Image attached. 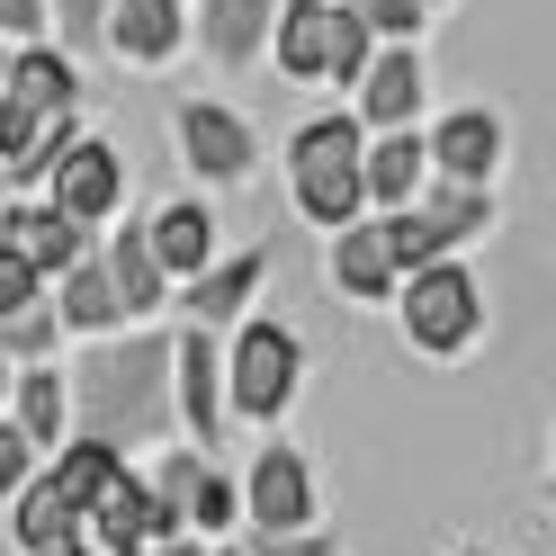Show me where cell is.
I'll return each instance as SVG.
<instances>
[{"mask_svg": "<svg viewBox=\"0 0 556 556\" xmlns=\"http://www.w3.org/2000/svg\"><path fill=\"white\" fill-rule=\"evenodd\" d=\"M81 440L99 448H144L170 422V341L162 332H126V341H90V359L63 377Z\"/></svg>", "mask_w": 556, "mask_h": 556, "instance_id": "obj_1", "label": "cell"}, {"mask_svg": "<svg viewBox=\"0 0 556 556\" xmlns=\"http://www.w3.org/2000/svg\"><path fill=\"white\" fill-rule=\"evenodd\" d=\"M288 180H296V216L305 225H359V117H305L288 135Z\"/></svg>", "mask_w": 556, "mask_h": 556, "instance_id": "obj_2", "label": "cell"}, {"mask_svg": "<svg viewBox=\"0 0 556 556\" xmlns=\"http://www.w3.org/2000/svg\"><path fill=\"white\" fill-rule=\"evenodd\" d=\"M296 377H305L296 332H288V324H252V315H242V341H233V359H225V404H233V413H252V422H278V413L296 404Z\"/></svg>", "mask_w": 556, "mask_h": 556, "instance_id": "obj_3", "label": "cell"}, {"mask_svg": "<svg viewBox=\"0 0 556 556\" xmlns=\"http://www.w3.org/2000/svg\"><path fill=\"white\" fill-rule=\"evenodd\" d=\"M476 324H484V288H476L458 261H431V269L404 278V332H413V351L458 359L467 341H476Z\"/></svg>", "mask_w": 556, "mask_h": 556, "instance_id": "obj_4", "label": "cell"}, {"mask_svg": "<svg viewBox=\"0 0 556 556\" xmlns=\"http://www.w3.org/2000/svg\"><path fill=\"white\" fill-rule=\"evenodd\" d=\"M170 135H180V162L198 180H216V189H242L252 162H261V135L242 126L225 99H180V109H170Z\"/></svg>", "mask_w": 556, "mask_h": 556, "instance_id": "obj_5", "label": "cell"}, {"mask_svg": "<svg viewBox=\"0 0 556 556\" xmlns=\"http://www.w3.org/2000/svg\"><path fill=\"white\" fill-rule=\"evenodd\" d=\"M46 189H54V198H46L54 216L99 225V216H117V206H126V153H117V144H99V135H81V144L46 170Z\"/></svg>", "mask_w": 556, "mask_h": 556, "instance_id": "obj_6", "label": "cell"}, {"mask_svg": "<svg viewBox=\"0 0 556 556\" xmlns=\"http://www.w3.org/2000/svg\"><path fill=\"white\" fill-rule=\"evenodd\" d=\"M170 413L198 431V458H206L225 431V359H216V332H198V324L170 341Z\"/></svg>", "mask_w": 556, "mask_h": 556, "instance_id": "obj_7", "label": "cell"}, {"mask_svg": "<svg viewBox=\"0 0 556 556\" xmlns=\"http://www.w3.org/2000/svg\"><path fill=\"white\" fill-rule=\"evenodd\" d=\"M144 494H153V511H162L180 539H189V530H198V539H216L225 520H233V484L206 467L198 448H189V458H162V476L144 484Z\"/></svg>", "mask_w": 556, "mask_h": 556, "instance_id": "obj_8", "label": "cell"}, {"mask_svg": "<svg viewBox=\"0 0 556 556\" xmlns=\"http://www.w3.org/2000/svg\"><path fill=\"white\" fill-rule=\"evenodd\" d=\"M242 511L261 520V530H315V467H305V448H261L252 458V484L233 494Z\"/></svg>", "mask_w": 556, "mask_h": 556, "instance_id": "obj_9", "label": "cell"}, {"mask_svg": "<svg viewBox=\"0 0 556 556\" xmlns=\"http://www.w3.org/2000/svg\"><path fill=\"white\" fill-rule=\"evenodd\" d=\"M90 539H99V556H144V547H162V539H180V530H170V520L153 511V494H144V484H135L126 467L109 476V494H99L90 511Z\"/></svg>", "mask_w": 556, "mask_h": 556, "instance_id": "obj_10", "label": "cell"}, {"mask_svg": "<svg viewBox=\"0 0 556 556\" xmlns=\"http://www.w3.org/2000/svg\"><path fill=\"white\" fill-rule=\"evenodd\" d=\"M0 252L10 261H27V269H73V261H90V225H73V216H54L46 198H27V206H10L0 216Z\"/></svg>", "mask_w": 556, "mask_h": 556, "instance_id": "obj_11", "label": "cell"}, {"mask_svg": "<svg viewBox=\"0 0 556 556\" xmlns=\"http://www.w3.org/2000/svg\"><path fill=\"white\" fill-rule=\"evenodd\" d=\"M413 109H422V46H377L368 73H359V126L404 135Z\"/></svg>", "mask_w": 556, "mask_h": 556, "instance_id": "obj_12", "label": "cell"}, {"mask_svg": "<svg viewBox=\"0 0 556 556\" xmlns=\"http://www.w3.org/2000/svg\"><path fill=\"white\" fill-rule=\"evenodd\" d=\"M180 0H109V18H99V46L117 63H170L180 54Z\"/></svg>", "mask_w": 556, "mask_h": 556, "instance_id": "obj_13", "label": "cell"}, {"mask_svg": "<svg viewBox=\"0 0 556 556\" xmlns=\"http://www.w3.org/2000/svg\"><path fill=\"white\" fill-rule=\"evenodd\" d=\"M422 153L448 170V180L494 189V170H503V117H494V109H458L440 135H422Z\"/></svg>", "mask_w": 556, "mask_h": 556, "instance_id": "obj_14", "label": "cell"}, {"mask_svg": "<svg viewBox=\"0 0 556 556\" xmlns=\"http://www.w3.org/2000/svg\"><path fill=\"white\" fill-rule=\"evenodd\" d=\"M0 99H10L18 117H63V109H81V73H73V54H54V46H18V63L0 73Z\"/></svg>", "mask_w": 556, "mask_h": 556, "instance_id": "obj_15", "label": "cell"}, {"mask_svg": "<svg viewBox=\"0 0 556 556\" xmlns=\"http://www.w3.org/2000/svg\"><path fill=\"white\" fill-rule=\"evenodd\" d=\"M269 278V252H233V261H206L189 278V324L216 332V324H242V305H252V288Z\"/></svg>", "mask_w": 556, "mask_h": 556, "instance_id": "obj_16", "label": "cell"}, {"mask_svg": "<svg viewBox=\"0 0 556 556\" xmlns=\"http://www.w3.org/2000/svg\"><path fill=\"white\" fill-rule=\"evenodd\" d=\"M332 0H288V10L269 18V54L288 81H324V54H332Z\"/></svg>", "mask_w": 556, "mask_h": 556, "instance_id": "obj_17", "label": "cell"}, {"mask_svg": "<svg viewBox=\"0 0 556 556\" xmlns=\"http://www.w3.org/2000/svg\"><path fill=\"white\" fill-rule=\"evenodd\" d=\"M422 170H431V153H422V135H377V144H359V198H377V206H413L422 198Z\"/></svg>", "mask_w": 556, "mask_h": 556, "instance_id": "obj_18", "label": "cell"}, {"mask_svg": "<svg viewBox=\"0 0 556 556\" xmlns=\"http://www.w3.org/2000/svg\"><path fill=\"white\" fill-rule=\"evenodd\" d=\"M269 18H278V0H198V37H206V54H216L225 73H242V63L261 54Z\"/></svg>", "mask_w": 556, "mask_h": 556, "instance_id": "obj_19", "label": "cell"}, {"mask_svg": "<svg viewBox=\"0 0 556 556\" xmlns=\"http://www.w3.org/2000/svg\"><path fill=\"white\" fill-rule=\"evenodd\" d=\"M413 216L431 225V242H440V252H458V242H476L484 225H494V189H467V180H422Z\"/></svg>", "mask_w": 556, "mask_h": 556, "instance_id": "obj_20", "label": "cell"}, {"mask_svg": "<svg viewBox=\"0 0 556 556\" xmlns=\"http://www.w3.org/2000/svg\"><path fill=\"white\" fill-rule=\"evenodd\" d=\"M144 242H153L162 278H170V269H180V278H198L206 261H216V216H206L198 198H180V206H162V216L144 225Z\"/></svg>", "mask_w": 556, "mask_h": 556, "instance_id": "obj_21", "label": "cell"}, {"mask_svg": "<svg viewBox=\"0 0 556 556\" xmlns=\"http://www.w3.org/2000/svg\"><path fill=\"white\" fill-rule=\"evenodd\" d=\"M99 278H109L117 315H153V305H162V261H153L144 225H126V233L109 242V252H99Z\"/></svg>", "mask_w": 556, "mask_h": 556, "instance_id": "obj_22", "label": "cell"}, {"mask_svg": "<svg viewBox=\"0 0 556 556\" xmlns=\"http://www.w3.org/2000/svg\"><path fill=\"white\" fill-rule=\"evenodd\" d=\"M10 431L27 440V448H63V431H73V404H63V377H54V359H37V368H27L18 377V387H10Z\"/></svg>", "mask_w": 556, "mask_h": 556, "instance_id": "obj_23", "label": "cell"}, {"mask_svg": "<svg viewBox=\"0 0 556 556\" xmlns=\"http://www.w3.org/2000/svg\"><path fill=\"white\" fill-rule=\"evenodd\" d=\"M109 476H117V448H99V440H63V448H54V467H46L54 503L73 511V520H81L99 494H109Z\"/></svg>", "mask_w": 556, "mask_h": 556, "instance_id": "obj_24", "label": "cell"}, {"mask_svg": "<svg viewBox=\"0 0 556 556\" xmlns=\"http://www.w3.org/2000/svg\"><path fill=\"white\" fill-rule=\"evenodd\" d=\"M332 288L341 296H387L395 288V269H387V242H377V225H341L332 233Z\"/></svg>", "mask_w": 556, "mask_h": 556, "instance_id": "obj_25", "label": "cell"}, {"mask_svg": "<svg viewBox=\"0 0 556 556\" xmlns=\"http://www.w3.org/2000/svg\"><path fill=\"white\" fill-rule=\"evenodd\" d=\"M54 324H73V332H109V324H126V315H117V296H109V278H99V261H73V269H63V305H54Z\"/></svg>", "mask_w": 556, "mask_h": 556, "instance_id": "obj_26", "label": "cell"}, {"mask_svg": "<svg viewBox=\"0 0 556 556\" xmlns=\"http://www.w3.org/2000/svg\"><path fill=\"white\" fill-rule=\"evenodd\" d=\"M10 503H18V547H27V556H46V547H63V539L81 530V520H73V511L54 503V484H46V476H27V484H18Z\"/></svg>", "mask_w": 556, "mask_h": 556, "instance_id": "obj_27", "label": "cell"}, {"mask_svg": "<svg viewBox=\"0 0 556 556\" xmlns=\"http://www.w3.org/2000/svg\"><path fill=\"white\" fill-rule=\"evenodd\" d=\"M377 242H387V269H395V278H413V269H431V261H448L440 242H431V225L413 216V206H395V216L377 225Z\"/></svg>", "mask_w": 556, "mask_h": 556, "instance_id": "obj_28", "label": "cell"}, {"mask_svg": "<svg viewBox=\"0 0 556 556\" xmlns=\"http://www.w3.org/2000/svg\"><path fill=\"white\" fill-rule=\"evenodd\" d=\"M73 144H81V109H63V117H46L37 135H27V153H18L10 170H18V180H46V170L73 153Z\"/></svg>", "mask_w": 556, "mask_h": 556, "instance_id": "obj_29", "label": "cell"}, {"mask_svg": "<svg viewBox=\"0 0 556 556\" xmlns=\"http://www.w3.org/2000/svg\"><path fill=\"white\" fill-rule=\"evenodd\" d=\"M54 305H27V315H10V324H0V359H27V368H37V359H54Z\"/></svg>", "mask_w": 556, "mask_h": 556, "instance_id": "obj_30", "label": "cell"}, {"mask_svg": "<svg viewBox=\"0 0 556 556\" xmlns=\"http://www.w3.org/2000/svg\"><path fill=\"white\" fill-rule=\"evenodd\" d=\"M332 10H341V0H332ZM368 54H377V37H368V27H359L351 10H341V18H332V54H324V81H351V90H359Z\"/></svg>", "mask_w": 556, "mask_h": 556, "instance_id": "obj_31", "label": "cell"}, {"mask_svg": "<svg viewBox=\"0 0 556 556\" xmlns=\"http://www.w3.org/2000/svg\"><path fill=\"white\" fill-rule=\"evenodd\" d=\"M341 10H351L368 37H387V46H413V37H422V0H341Z\"/></svg>", "mask_w": 556, "mask_h": 556, "instance_id": "obj_32", "label": "cell"}, {"mask_svg": "<svg viewBox=\"0 0 556 556\" xmlns=\"http://www.w3.org/2000/svg\"><path fill=\"white\" fill-rule=\"evenodd\" d=\"M99 18H109V0H54V27H63L54 54H90L99 46Z\"/></svg>", "mask_w": 556, "mask_h": 556, "instance_id": "obj_33", "label": "cell"}, {"mask_svg": "<svg viewBox=\"0 0 556 556\" xmlns=\"http://www.w3.org/2000/svg\"><path fill=\"white\" fill-rule=\"evenodd\" d=\"M27 305H46V296H37V269L0 252V324H10V315H27Z\"/></svg>", "mask_w": 556, "mask_h": 556, "instance_id": "obj_34", "label": "cell"}, {"mask_svg": "<svg viewBox=\"0 0 556 556\" xmlns=\"http://www.w3.org/2000/svg\"><path fill=\"white\" fill-rule=\"evenodd\" d=\"M242 556H341L332 539H315V530H261Z\"/></svg>", "mask_w": 556, "mask_h": 556, "instance_id": "obj_35", "label": "cell"}, {"mask_svg": "<svg viewBox=\"0 0 556 556\" xmlns=\"http://www.w3.org/2000/svg\"><path fill=\"white\" fill-rule=\"evenodd\" d=\"M27 476H37V448H27V440H18L10 422H0V494H18Z\"/></svg>", "mask_w": 556, "mask_h": 556, "instance_id": "obj_36", "label": "cell"}, {"mask_svg": "<svg viewBox=\"0 0 556 556\" xmlns=\"http://www.w3.org/2000/svg\"><path fill=\"white\" fill-rule=\"evenodd\" d=\"M37 27H46V0H0V37H27V46H37Z\"/></svg>", "mask_w": 556, "mask_h": 556, "instance_id": "obj_37", "label": "cell"}, {"mask_svg": "<svg viewBox=\"0 0 556 556\" xmlns=\"http://www.w3.org/2000/svg\"><path fill=\"white\" fill-rule=\"evenodd\" d=\"M144 556H198V539H162V547H144Z\"/></svg>", "mask_w": 556, "mask_h": 556, "instance_id": "obj_38", "label": "cell"}, {"mask_svg": "<svg viewBox=\"0 0 556 556\" xmlns=\"http://www.w3.org/2000/svg\"><path fill=\"white\" fill-rule=\"evenodd\" d=\"M46 556H90V547H81V539H63V547H46Z\"/></svg>", "mask_w": 556, "mask_h": 556, "instance_id": "obj_39", "label": "cell"}, {"mask_svg": "<svg viewBox=\"0 0 556 556\" xmlns=\"http://www.w3.org/2000/svg\"><path fill=\"white\" fill-rule=\"evenodd\" d=\"M0 395H10V359H0Z\"/></svg>", "mask_w": 556, "mask_h": 556, "instance_id": "obj_40", "label": "cell"}, {"mask_svg": "<svg viewBox=\"0 0 556 556\" xmlns=\"http://www.w3.org/2000/svg\"><path fill=\"white\" fill-rule=\"evenodd\" d=\"M225 556H242V547H225Z\"/></svg>", "mask_w": 556, "mask_h": 556, "instance_id": "obj_41", "label": "cell"}, {"mask_svg": "<svg viewBox=\"0 0 556 556\" xmlns=\"http://www.w3.org/2000/svg\"><path fill=\"white\" fill-rule=\"evenodd\" d=\"M422 10H431V0H422Z\"/></svg>", "mask_w": 556, "mask_h": 556, "instance_id": "obj_42", "label": "cell"}]
</instances>
